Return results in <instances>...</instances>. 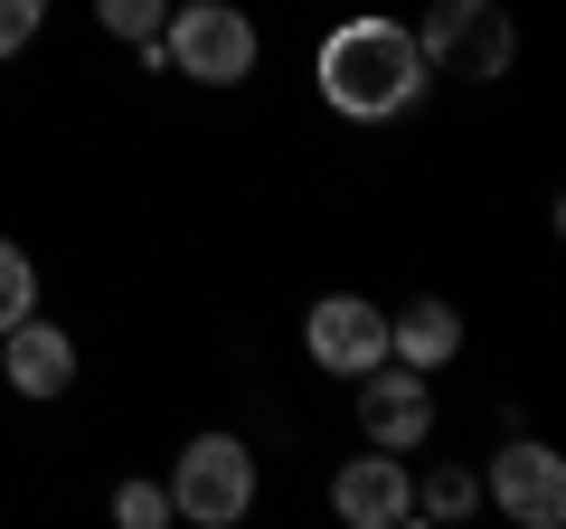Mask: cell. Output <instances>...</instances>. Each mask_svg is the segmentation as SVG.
Segmentation results:
<instances>
[{"mask_svg": "<svg viewBox=\"0 0 566 529\" xmlns=\"http://www.w3.org/2000/svg\"><path fill=\"white\" fill-rule=\"evenodd\" d=\"M312 85L340 123H406L434 95V66L416 48V20H387V10H349L340 29H322L312 48Z\"/></svg>", "mask_w": 566, "mask_h": 529, "instance_id": "cell-1", "label": "cell"}, {"mask_svg": "<svg viewBox=\"0 0 566 529\" xmlns=\"http://www.w3.org/2000/svg\"><path fill=\"white\" fill-rule=\"evenodd\" d=\"M161 58H170V76L199 85V95H237V85H255V66H264V29H255L245 0H170Z\"/></svg>", "mask_w": 566, "mask_h": 529, "instance_id": "cell-2", "label": "cell"}, {"mask_svg": "<svg viewBox=\"0 0 566 529\" xmlns=\"http://www.w3.org/2000/svg\"><path fill=\"white\" fill-rule=\"evenodd\" d=\"M416 48H424V66L453 76V85H510V66H520V20H510L501 0H424Z\"/></svg>", "mask_w": 566, "mask_h": 529, "instance_id": "cell-3", "label": "cell"}, {"mask_svg": "<svg viewBox=\"0 0 566 529\" xmlns=\"http://www.w3.org/2000/svg\"><path fill=\"white\" fill-rule=\"evenodd\" d=\"M255 483H264L255 445L227 435V426H199V435L180 445V464H170V520H189V529H237L245 510H255Z\"/></svg>", "mask_w": 566, "mask_h": 529, "instance_id": "cell-4", "label": "cell"}, {"mask_svg": "<svg viewBox=\"0 0 566 529\" xmlns=\"http://www.w3.org/2000/svg\"><path fill=\"white\" fill-rule=\"evenodd\" d=\"M482 501L501 510V520H520V529H557L566 520V454L510 426L501 454L482 464Z\"/></svg>", "mask_w": 566, "mask_h": 529, "instance_id": "cell-5", "label": "cell"}, {"mask_svg": "<svg viewBox=\"0 0 566 529\" xmlns=\"http://www.w3.org/2000/svg\"><path fill=\"white\" fill-rule=\"evenodd\" d=\"M349 407H359V445H387V454H416L434 445V378L406 360H378L349 378Z\"/></svg>", "mask_w": 566, "mask_h": 529, "instance_id": "cell-6", "label": "cell"}, {"mask_svg": "<svg viewBox=\"0 0 566 529\" xmlns=\"http://www.w3.org/2000/svg\"><path fill=\"white\" fill-rule=\"evenodd\" d=\"M76 369H85V350L57 312H20V322L0 331V387L29 397V407H57L66 387H76Z\"/></svg>", "mask_w": 566, "mask_h": 529, "instance_id": "cell-7", "label": "cell"}, {"mask_svg": "<svg viewBox=\"0 0 566 529\" xmlns=\"http://www.w3.org/2000/svg\"><path fill=\"white\" fill-rule=\"evenodd\" d=\"M303 360L322 369V378H359V369L387 360V303H368V293H322V303L303 312Z\"/></svg>", "mask_w": 566, "mask_h": 529, "instance_id": "cell-8", "label": "cell"}, {"mask_svg": "<svg viewBox=\"0 0 566 529\" xmlns=\"http://www.w3.org/2000/svg\"><path fill=\"white\" fill-rule=\"evenodd\" d=\"M331 510H340L349 529H406L416 520V464L387 445H359L331 464Z\"/></svg>", "mask_w": 566, "mask_h": 529, "instance_id": "cell-9", "label": "cell"}, {"mask_svg": "<svg viewBox=\"0 0 566 529\" xmlns=\"http://www.w3.org/2000/svg\"><path fill=\"white\" fill-rule=\"evenodd\" d=\"M463 303H444V293H416V303H397L387 312V360H406V369H424V378H444L453 360H463Z\"/></svg>", "mask_w": 566, "mask_h": 529, "instance_id": "cell-10", "label": "cell"}, {"mask_svg": "<svg viewBox=\"0 0 566 529\" xmlns=\"http://www.w3.org/2000/svg\"><path fill=\"white\" fill-rule=\"evenodd\" d=\"M472 510H482V464L416 473V520H472Z\"/></svg>", "mask_w": 566, "mask_h": 529, "instance_id": "cell-11", "label": "cell"}, {"mask_svg": "<svg viewBox=\"0 0 566 529\" xmlns=\"http://www.w3.org/2000/svg\"><path fill=\"white\" fill-rule=\"evenodd\" d=\"M20 312H39V256L20 237H0V331L20 322Z\"/></svg>", "mask_w": 566, "mask_h": 529, "instance_id": "cell-12", "label": "cell"}, {"mask_svg": "<svg viewBox=\"0 0 566 529\" xmlns=\"http://www.w3.org/2000/svg\"><path fill=\"white\" fill-rule=\"evenodd\" d=\"M161 20H170V0H95V29L114 48H142V39H161Z\"/></svg>", "mask_w": 566, "mask_h": 529, "instance_id": "cell-13", "label": "cell"}, {"mask_svg": "<svg viewBox=\"0 0 566 529\" xmlns=\"http://www.w3.org/2000/svg\"><path fill=\"white\" fill-rule=\"evenodd\" d=\"M104 510H114V529H170V483H142V473H123Z\"/></svg>", "mask_w": 566, "mask_h": 529, "instance_id": "cell-14", "label": "cell"}, {"mask_svg": "<svg viewBox=\"0 0 566 529\" xmlns=\"http://www.w3.org/2000/svg\"><path fill=\"white\" fill-rule=\"evenodd\" d=\"M48 10H57V0H0V58H20V48L48 29Z\"/></svg>", "mask_w": 566, "mask_h": 529, "instance_id": "cell-15", "label": "cell"}]
</instances>
